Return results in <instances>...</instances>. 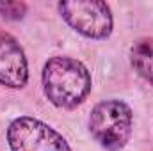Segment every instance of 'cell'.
Masks as SVG:
<instances>
[{
    "label": "cell",
    "mask_w": 153,
    "mask_h": 151,
    "mask_svg": "<svg viewBox=\"0 0 153 151\" xmlns=\"http://www.w3.org/2000/svg\"><path fill=\"white\" fill-rule=\"evenodd\" d=\"M43 91L48 101L59 109L80 105L91 91V73L71 57H52L43 68Z\"/></svg>",
    "instance_id": "6da1fadb"
},
{
    "label": "cell",
    "mask_w": 153,
    "mask_h": 151,
    "mask_svg": "<svg viewBox=\"0 0 153 151\" xmlns=\"http://www.w3.org/2000/svg\"><path fill=\"white\" fill-rule=\"evenodd\" d=\"M132 109L121 100L98 103L89 117V132L107 151H121L132 135Z\"/></svg>",
    "instance_id": "7a4b0ae2"
},
{
    "label": "cell",
    "mask_w": 153,
    "mask_h": 151,
    "mask_svg": "<svg viewBox=\"0 0 153 151\" xmlns=\"http://www.w3.org/2000/svg\"><path fill=\"white\" fill-rule=\"evenodd\" d=\"M11 151H71L66 139L36 117H18L7 128Z\"/></svg>",
    "instance_id": "3957f363"
},
{
    "label": "cell",
    "mask_w": 153,
    "mask_h": 151,
    "mask_svg": "<svg viewBox=\"0 0 153 151\" xmlns=\"http://www.w3.org/2000/svg\"><path fill=\"white\" fill-rule=\"evenodd\" d=\"M59 13L78 34L91 39H105L112 32V13L105 2L73 0L61 2Z\"/></svg>",
    "instance_id": "277c9868"
},
{
    "label": "cell",
    "mask_w": 153,
    "mask_h": 151,
    "mask_svg": "<svg viewBox=\"0 0 153 151\" xmlns=\"http://www.w3.org/2000/svg\"><path fill=\"white\" fill-rule=\"evenodd\" d=\"M29 80V64L20 43L9 32L0 30V84L22 89Z\"/></svg>",
    "instance_id": "5b68a950"
},
{
    "label": "cell",
    "mask_w": 153,
    "mask_h": 151,
    "mask_svg": "<svg viewBox=\"0 0 153 151\" xmlns=\"http://www.w3.org/2000/svg\"><path fill=\"white\" fill-rule=\"evenodd\" d=\"M130 62L137 75L153 85V38H141L132 44Z\"/></svg>",
    "instance_id": "8992f818"
},
{
    "label": "cell",
    "mask_w": 153,
    "mask_h": 151,
    "mask_svg": "<svg viewBox=\"0 0 153 151\" xmlns=\"http://www.w3.org/2000/svg\"><path fill=\"white\" fill-rule=\"evenodd\" d=\"M27 5L22 2H0V14H4L5 18H22L25 14Z\"/></svg>",
    "instance_id": "52a82bcc"
}]
</instances>
